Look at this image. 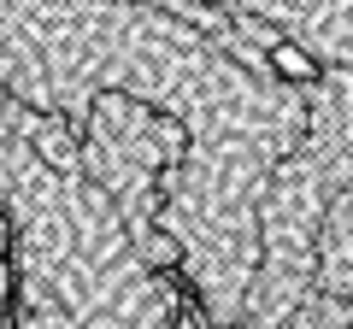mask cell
I'll return each instance as SVG.
<instances>
[{
    "mask_svg": "<svg viewBox=\"0 0 353 329\" xmlns=\"http://www.w3.org/2000/svg\"><path fill=\"white\" fill-rule=\"evenodd\" d=\"M0 323H12V300H6V241H0Z\"/></svg>",
    "mask_w": 353,
    "mask_h": 329,
    "instance_id": "cell-1",
    "label": "cell"
}]
</instances>
